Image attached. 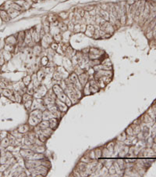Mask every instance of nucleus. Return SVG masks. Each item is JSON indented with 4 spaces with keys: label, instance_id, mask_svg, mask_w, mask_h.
Returning a JSON list of instances; mask_svg holds the SVG:
<instances>
[{
    "label": "nucleus",
    "instance_id": "f257e3e1",
    "mask_svg": "<svg viewBox=\"0 0 156 177\" xmlns=\"http://www.w3.org/2000/svg\"><path fill=\"white\" fill-rule=\"evenodd\" d=\"M78 79L82 86H84L90 79V75L87 73V71H83L81 74L78 75Z\"/></svg>",
    "mask_w": 156,
    "mask_h": 177
},
{
    "label": "nucleus",
    "instance_id": "f03ea898",
    "mask_svg": "<svg viewBox=\"0 0 156 177\" xmlns=\"http://www.w3.org/2000/svg\"><path fill=\"white\" fill-rule=\"evenodd\" d=\"M55 103L57 106V108H58V110H59V111H61L62 113H65L66 111H67L69 107L66 104V103H64L63 101L59 100V99H56L55 100Z\"/></svg>",
    "mask_w": 156,
    "mask_h": 177
},
{
    "label": "nucleus",
    "instance_id": "7ed1b4c3",
    "mask_svg": "<svg viewBox=\"0 0 156 177\" xmlns=\"http://www.w3.org/2000/svg\"><path fill=\"white\" fill-rule=\"evenodd\" d=\"M17 38V47L21 48L24 45V38H25V31H20L16 34Z\"/></svg>",
    "mask_w": 156,
    "mask_h": 177
},
{
    "label": "nucleus",
    "instance_id": "20e7f679",
    "mask_svg": "<svg viewBox=\"0 0 156 177\" xmlns=\"http://www.w3.org/2000/svg\"><path fill=\"white\" fill-rule=\"evenodd\" d=\"M33 39H32V36H31V32L29 30L25 31V38H24V45L27 46H32L31 44H33ZM35 44V43H34ZM33 47V46H32Z\"/></svg>",
    "mask_w": 156,
    "mask_h": 177
},
{
    "label": "nucleus",
    "instance_id": "39448f33",
    "mask_svg": "<svg viewBox=\"0 0 156 177\" xmlns=\"http://www.w3.org/2000/svg\"><path fill=\"white\" fill-rule=\"evenodd\" d=\"M5 45H10V46H17V38L16 35H10L7 37L5 39Z\"/></svg>",
    "mask_w": 156,
    "mask_h": 177
},
{
    "label": "nucleus",
    "instance_id": "423d86ee",
    "mask_svg": "<svg viewBox=\"0 0 156 177\" xmlns=\"http://www.w3.org/2000/svg\"><path fill=\"white\" fill-rule=\"evenodd\" d=\"M32 49H33V53H34L35 56H36V57H40V56H41V52H42L43 48L41 46L40 43H37V44H35L34 46L32 47Z\"/></svg>",
    "mask_w": 156,
    "mask_h": 177
},
{
    "label": "nucleus",
    "instance_id": "0eeeda50",
    "mask_svg": "<svg viewBox=\"0 0 156 177\" xmlns=\"http://www.w3.org/2000/svg\"><path fill=\"white\" fill-rule=\"evenodd\" d=\"M94 30H95V26L93 25V24H88L87 25V28H86V31H85V35L88 37H93V35H94Z\"/></svg>",
    "mask_w": 156,
    "mask_h": 177
},
{
    "label": "nucleus",
    "instance_id": "6e6552de",
    "mask_svg": "<svg viewBox=\"0 0 156 177\" xmlns=\"http://www.w3.org/2000/svg\"><path fill=\"white\" fill-rule=\"evenodd\" d=\"M67 81L71 82V83H73V84L77 83V82L79 81V79H78V75L76 74L74 71L71 72L67 77Z\"/></svg>",
    "mask_w": 156,
    "mask_h": 177
},
{
    "label": "nucleus",
    "instance_id": "1a4fd4ad",
    "mask_svg": "<svg viewBox=\"0 0 156 177\" xmlns=\"http://www.w3.org/2000/svg\"><path fill=\"white\" fill-rule=\"evenodd\" d=\"M36 75H37V78H38V82H41L44 79H45V77H46V73H45V71H44V69H38V71L36 72Z\"/></svg>",
    "mask_w": 156,
    "mask_h": 177
},
{
    "label": "nucleus",
    "instance_id": "9d476101",
    "mask_svg": "<svg viewBox=\"0 0 156 177\" xmlns=\"http://www.w3.org/2000/svg\"><path fill=\"white\" fill-rule=\"evenodd\" d=\"M98 14L100 16H101L102 18H103L105 20L109 21V11H107V10H103V9H100L98 11Z\"/></svg>",
    "mask_w": 156,
    "mask_h": 177
},
{
    "label": "nucleus",
    "instance_id": "9b49d317",
    "mask_svg": "<svg viewBox=\"0 0 156 177\" xmlns=\"http://www.w3.org/2000/svg\"><path fill=\"white\" fill-rule=\"evenodd\" d=\"M6 11H7V13L9 16L10 19H13V18L16 17V16H17L18 15H20V13H21L20 11H17V10H16L13 8H10V7H9Z\"/></svg>",
    "mask_w": 156,
    "mask_h": 177
},
{
    "label": "nucleus",
    "instance_id": "f8f14e48",
    "mask_svg": "<svg viewBox=\"0 0 156 177\" xmlns=\"http://www.w3.org/2000/svg\"><path fill=\"white\" fill-rule=\"evenodd\" d=\"M129 147L127 145H122V147L120 148V150L118 153L119 157H124L126 154H128V152H129Z\"/></svg>",
    "mask_w": 156,
    "mask_h": 177
},
{
    "label": "nucleus",
    "instance_id": "ddd939ff",
    "mask_svg": "<svg viewBox=\"0 0 156 177\" xmlns=\"http://www.w3.org/2000/svg\"><path fill=\"white\" fill-rule=\"evenodd\" d=\"M0 18L4 22H8L10 20V17L7 13V11H5L4 9H0Z\"/></svg>",
    "mask_w": 156,
    "mask_h": 177
},
{
    "label": "nucleus",
    "instance_id": "4468645a",
    "mask_svg": "<svg viewBox=\"0 0 156 177\" xmlns=\"http://www.w3.org/2000/svg\"><path fill=\"white\" fill-rule=\"evenodd\" d=\"M48 121H49V127H50V128H51L52 129L55 130V129L58 127V123H59L58 118H52L51 119L48 120Z\"/></svg>",
    "mask_w": 156,
    "mask_h": 177
},
{
    "label": "nucleus",
    "instance_id": "2eb2a0df",
    "mask_svg": "<svg viewBox=\"0 0 156 177\" xmlns=\"http://www.w3.org/2000/svg\"><path fill=\"white\" fill-rule=\"evenodd\" d=\"M52 90H53V92H55V94L56 96H58V95H59L60 93H62L63 92H64V89L63 88H62L60 86V85L59 84H55V85H53V86H52Z\"/></svg>",
    "mask_w": 156,
    "mask_h": 177
},
{
    "label": "nucleus",
    "instance_id": "dca6fc26",
    "mask_svg": "<svg viewBox=\"0 0 156 177\" xmlns=\"http://www.w3.org/2000/svg\"><path fill=\"white\" fill-rule=\"evenodd\" d=\"M52 117V112L49 111L48 109H45L42 111V120H46V121H48L49 119H51Z\"/></svg>",
    "mask_w": 156,
    "mask_h": 177
},
{
    "label": "nucleus",
    "instance_id": "f3484780",
    "mask_svg": "<svg viewBox=\"0 0 156 177\" xmlns=\"http://www.w3.org/2000/svg\"><path fill=\"white\" fill-rule=\"evenodd\" d=\"M39 123H40V121H39L37 118L34 117V116H32V115H30V118H29V120H28L29 125L35 126V125H38Z\"/></svg>",
    "mask_w": 156,
    "mask_h": 177
},
{
    "label": "nucleus",
    "instance_id": "a211bd4d",
    "mask_svg": "<svg viewBox=\"0 0 156 177\" xmlns=\"http://www.w3.org/2000/svg\"><path fill=\"white\" fill-rule=\"evenodd\" d=\"M58 27L60 31H68V24H66L64 21H59V25H58Z\"/></svg>",
    "mask_w": 156,
    "mask_h": 177
},
{
    "label": "nucleus",
    "instance_id": "6ab92c4d",
    "mask_svg": "<svg viewBox=\"0 0 156 177\" xmlns=\"http://www.w3.org/2000/svg\"><path fill=\"white\" fill-rule=\"evenodd\" d=\"M52 132H53V129H52L51 128H50V127H48V128H46V129H41V133L44 134L45 136H47L48 138L52 136Z\"/></svg>",
    "mask_w": 156,
    "mask_h": 177
},
{
    "label": "nucleus",
    "instance_id": "aec40b11",
    "mask_svg": "<svg viewBox=\"0 0 156 177\" xmlns=\"http://www.w3.org/2000/svg\"><path fill=\"white\" fill-rule=\"evenodd\" d=\"M49 61L50 60H49V58L48 57V56H42L40 58V64L41 66H43V67H46Z\"/></svg>",
    "mask_w": 156,
    "mask_h": 177
},
{
    "label": "nucleus",
    "instance_id": "412c9836",
    "mask_svg": "<svg viewBox=\"0 0 156 177\" xmlns=\"http://www.w3.org/2000/svg\"><path fill=\"white\" fill-rule=\"evenodd\" d=\"M17 130L22 134L27 133V132H28V130H29V124L28 125H23L20 126Z\"/></svg>",
    "mask_w": 156,
    "mask_h": 177
},
{
    "label": "nucleus",
    "instance_id": "4be33fe9",
    "mask_svg": "<svg viewBox=\"0 0 156 177\" xmlns=\"http://www.w3.org/2000/svg\"><path fill=\"white\" fill-rule=\"evenodd\" d=\"M52 79L55 81H61V80H63V75H61L58 71H55L53 73V75H52Z\"/></svg>",
    "mask_w": 156,
    "mask_h": 177
},
{
    "label": "nucleus",
    "instance_id": "5701e85b",
    "mask_svg": "<svg viewBox=\"0 0 156 177\" xmlns=\"http://www.w3.org/2000/svg\"><path fill=\"white\" fill-rule=\"evenodd\" d=\"M29 100H33V96L30 95L28 93H24L23 96H22V102L25 103L27 101H29Z\"/></svg>",
    "mask_w": 156,
    "mask_h": 177
},
{
    "label": "nucleus",
    "instance_id": "b1692460",
    "mask_svg": "<svg viewBox=\"0 0 156 177\" xmlns=\"http://www.w3.org/2000/svg\"><path fill=\"white\" fill-rule=\"evenodd\" d=\"M52 36H53L54 41L56 42H58V43L61 42H62V40H63V36H62V35L60 34V32L55 33V34H54Z\"/></svg>",
    "mask_w": 156,
    "mask_h": 177
},
{
    "label": "nucleus",
    "instance_id": "393cba45",
    "mask_svg": "<svg viewBox=\"0 0 156 177\" xmlns=\"http://www.w3.org/2000/svg\"><path fill=\"white\" fill-rule=\"evenodd\" d=\"M9 7H10V8H13V9H16V10H17V11H23L24 9H23V8H22L20 5H19L18 4H16L15 2H11L10 4H9Z\"/></svg>",
    "mask_w": 156,
    "mask_h": 177
},
{
    "label": "nucleus",
    "instance_id": "a878e982",
    "mask_svg": "<svg viewBox=\"0 0 156 177\" xmlns=\"http://www.w3.org/2000/svg\"><path fill=\"white\" fill-rule=\"evenodd\" d=\"M22 82L26 86H27L31 82V75H26L24 76L23 79H22Z\"/></svg>",
    "mask_w": 156,
    "mask_h": 177
},
{
    "label": "nucleus",
    "instance_id": "bb28decb",
    "mask_svg": "<svg viewBox=\"0 0 156 177\" xmlns=\"http://www.w3.org/2000/svg\"><path fill=\"white\" fill-rule=\"evenodd\" d=\"M0 144H1V147H3V148H5V147H9L10 145V142H9V138L8 137L4 138V139L1 141V143H0Z\"/></svg>",
    "mask_w": 156,
    "mask_h": 177
},
{
    "label": "nucleus",
    "instance_id": "cd10ccee",
    "mask_svg": "<svg viewBox=\"0 0 156 177\" xmlns=\"http://www.w3.org/2000/svg\"><path fill=\"white\" fill-rule=\"evenodd\" d=\"M131 127L133 128V134H134V136L139 134L140 132H141V126L140 125H132Z\"/></svg>",
    "mask_w": 156,
    "mask_h": 177
},
{
    "label": "nucleus",
    "instance_id": "c85d7f7f",
    "mask_svg": "<svg viewBox=\"0 0 156 177\" xmlns=\"http://www.w3.org/2000/svg\"><path fill=\"white\" fill-rule=\"evenodd\" d=\"M38 125L40 126V128L41 129L48 128V127H49V121H46V120H42V121H40V123L38 124Z\"/></svg>",
    "mask_w": 156,
    "mask_h": 177
},
{
    "label": "nucleus",
    "instance_id": "c756f323",
    "mask_svg": "<svg viewBox=\"0 0 156 177\" xmlns=\"http://www.w3.org/2000/svg\"><path fill=\"white\" fill-rule=\"evenodd\" d=\"M143 152H144V156H148V157L153 156L154 154H155V152H154V151L152 150V148L146 149L145 151H143Z\"/></svg>",
    "mask_w": 156,
    "mask_h": 177
},
{
    "label": "nucleus",
    "instance_id": "7c9ffc66",
    "mask_svg": "<svg viewBox=\"0 0 156 177\" xmlns=\"http://www.w3.org/2000/svg\"><path fill=\"white\" fill-rule=\"evenodd\" d=\"M144 123L145 124H149V123H152V121H153V119L150 117V115L147 113L144 115Z\"/></svg>",
    "mask_w": 156,
    "mask_h": 177
},
{
    "label": "nucleus",
    "instance_id": "2f4dec72",
    "mask_svg": "<svg viewBox=\"0 0 156 177\" xmlns=\"http://www.w3.org/2000/svg\"><path fill=\"white\" fill-rule=\"evenodd\" d=\"M46 96H48V97L52 98V99H57V96L55 95V92H53L52 88H50V89L47 92Z\"/></svg>",
    "mask_w": 156,
    "mask_h": 177
},
{
    "label": "nucleus",
    "instance_id": "473e14b6",
    "mask_svg": "<svg viewBox=\"0 0 156 177\" xmlns=\"http://www.w3.org/2000/svg\"><path fill=\"white\" fill-rule=\"evenodd\" d=\"M127 138V135L126 133V132H123L122 133H121L118 137H117V140L120 142H124Z\"/></svg>",
    "mask_w": 156,
    "mask_h": 177
},
{
    "label": "nucleus",
    "instance_id": "72a5a7b5",
    "mask_svg": "<svg viewBox=\"0 0 156 177\" xmlns=\"http://www.w3.org/2000/svg\"><path fill=\"white\" fill-rule=\"evenodd\" d=\"M111 154H111V152L108 150V149H107L106 147L103 148L102 157H103V158H109V157H110Z\"/></svg>",
    "mask_w": 156,
    "mask_h": 177
},
{
    "label": "nucleus",
    "instance_id": "f704fd0d",
    "mask_svg": "<svg viewBox=\"0 0 156 177\" xmlns=\"http://www.w3.org/2000/svg\"><path fill=\"white\" fill-rule=\"evenodd\" d=\"M66 98H67V95H66V94L65 93V92H63L62 93H60L59 95L57 96V99H59V100H61V101L64 102V103L66 101Z\"/></svg>",
    "mask_w": 156,
    "mask_h": 177
},
{
    "label": "nucleus",
    "instance_id": "c9c22d12",
    "mask_svg": "<svg viewBox=\"0 0 156 177\" xmlns=\"http://www.w3.org/2000/svg\"><path fill=\"white\" fill-rule=\"evenodd\" d=\"M114 147H115V143H114V142H110V143H108L107 146L105 147H106V148L108 149V150L111 152V154H113V151H114Z\"/></svg>",
    "mask_w": 156,
    "mask_h": 177
},
{
    "label": "nucleus",
    "instance_id": "e433bc0d",
    "mask_svg": "<svg viewBox=\"0 0 156 177\" xmlns=\"http://www.w3.org/2000/svg\"><path fill=\"white\" fill-rule=\"evenodd\" d=\"M38 140H40V141H41L43 143H45L46 140H47V139H48V137L45 136L44 134H42L41 132H40L39 134H38Z\"/></svg>",
    "mask_w": 156,
    "mask_h": 177
},
{
    "label": "nucleus",
    "instance_id": "4c0bfd02",
    "mask_svg": "<svg viewBox=\"0 0 156 177\" xmlns=\"http://www.w3.org/2000/svg\"><path fill=\"white\" fill-rule=\"evenodd\" d=\"M126 133L127 135V136H134V134H133V128L131 126H129L128 128L126 129Z\"/></svg>",
    "mask_w": 156,
    "mask_h": 177
},
{
    "label": "nucleus",
    "instance_id": "58836bf2",
    "mask_svg": "<svg viewBox=\"0 0 156 177\" xmlns=\"http://www.w3.org/2000/svg\"><path fill=\"white\" fill-rule=\"evenodd\" d=\"M77 13L80 15V16L81 18H83V17L85 16L86 11L84 10V9H83V8H80V9H77Z\"/></svg>",
    "mask_w": 156,
    "mask_h": 177
},
{
    "label": "nucleus",
    "instance_id": "ea45409f",
    "mask_svg": "<svg viewBox=\"0 0 156 177\" xmlns=\"http://www.w3.org/2000/svg\"><path fill=\"white\" fill-rule=\"evenodd\" d=\"M59 43L58 42H52L51 44H50V47L49 48H51L52 50H54V51H56L57 50V49L59 48Z\"/></svg>",
    "mask_w": 156,
    "mask_h": 177
},
{
    "label": "nucleus",
    "instance_id": "a19ab883",
    "mask_svg": "<svg viewBox=\"0 0 156 177\" xmlns=\"http://www.w3.org/2000/svg\"><path fill=\"white\" fill-rule=\"evenodd\" d=\"M94 154H95V158L98 159L102 157V151L101 149H96V150H94Z\"/></svg>",
    "mask_w": 156,
    "mask_h": 177
},
{
    "label": "nucleus",
    "instance_id": "79ce46f5",
    "mask_svg": "<svg viewBox=\"0 0 156 177\" xmlns=\"http://www.w3.org/2000/svg\"><path fill=\"white\" fill-rule=\"evenodd\" d=\"M109 173L111 175V176H113L115 174H116V168L114 166V165H111V166L109 168Z\"/></svg>",
    "mask_w": 156,
    "mask_h": 177
},
{
    "label": "nucleus",
    "instance_id": "37998d69",
    "mask_svg": "<svg viewBox=\"0 0 156 177\" xmlns=\"http://www.w3.org/2000/svg\"><path fill=\"white\" fill-rule=\"evenodd\" d=\"M32 103H33V100H29V101H27V102L24 103V106H25L27 110H30L31 108Z\"/></svg>",
    "mask_w": 156,
    "mask_h": 177
},
{
    "label": "nucleus",
    "instance_id": "c03bdc74",
    "mask_svg": "<svg viewBox=\"0 0 156 177\" xmlns=\"http://www.w3.org/2000/svg\"><path fill=\"white\" fill-rule=\"evenodd\" d=\"M69 16V13H66V12H63V13H60L59 14V17L60 19H63V20H65L66 18H67Z\"/></svg>",
    "mask_w": 156,
    "mask_h": 177
},
{
    "label": "nucleus",
    "instance_id": "a18cd8bd",
    "mask_svg": "<svg viewBox=\"0 0 156 177\" xmlns=\"http://www.w3.org/2000/svg\"><path fill=\"white\" fill-rule=\"evenodd\" d=\"M148 114L150 115V117H151L153 120L154 119H155V118H156V114H155V112L153 111V110H152V108H150L149 109V110L148 111Z\"/></svg>",
    "mask_w": 156,
    "mask_h": 177
},
{
    "label": "nucleus",
    "instance_id": "49530a36",
    "mask_svg": "<svg viewBox=\"0 0 156 177\" xmlns=\"http://www.w3.org/2000/svg\"><path fill=\"white\" fill-rule=\"evenodd\" d=\"M116 162H117V164H118V165H119V167L121 168V169H124L125 163H124V161H123V160L119 159V160H118V161H117Z\"/></svg>",
    "mask_w": 156,
    "mask_h": 177
},
{
    "label": "nucleus",
    "instance_id": "de8ad7c7",
    "mask_svg": "<svg viewBox=\"0 0 156 177\" xmlns=\"http://www.w3.org/2000/svg\"><path fill=\"white\" fill-rule=\"evenodd\" d=\"M73 31L74 32H80V24H77L74 25V29H73Z\"/></svg>",
    "mask_w": 156,
    "mask_h": 177
},
{
    "label": "nucleus",
    "instance_id": "09e8293b",
    "mask_svg": "<svg viewBox=\"0 0 156 177\" xmlns=\"http://www.w3.org/2000/svg\"><path fill=\"white\" fill-rule=\"evenodd\" d=\"M156 135V122L154 123L152 128V138H154Z\"/></svg>",
    "mask_w": 156,
    "mask_h": 177
},
{
    "label": "nucleus",
    "instance_id": "8fccbe9b",
    "mask_svg": "<svg viewBox=\"0 0 156 177\" xmlns=\"http://www.w3.org/2000/svg\"><path fill=\"white\" fill-rule=\"evenodd\" d=\"M41 165H44V166H45V167H47V168H48V169H50L51 168V164H50V162H47V161H41Z\"/></svg>",
    "mask_w": 156,
    "mask_h": 177
},
{
    "label": "nucleus",
    "instance_id": "3c124183",
    "mask_svg": "<svg viewBox=\"0 0 156 177\" xmlns=\"http://www.w3.org/2000/svg\"><path fill=\"white\" fill-rule=\"evenodd\" d=\"M65 103H66V104L67 105V106H68L69 107H70V106H72V105H73V103H72V101L70 100V99L68 96H67V98H66Z\"/></svg>",
    "mask_w": 156,
    "mask_h": 177
},
{
    "label": "nucleus",
    "instance_id": "603ef678",
    "mask_svg": "<svg viewBox=\"0 0 156 177\" xmlns=\"http://www.w3.org/2000/svg\"><path fill=\"white\" fill-rule=\"evenodd\" d=\"M152 108V110H153V111L155 112V114H156V106H153Z\"/></svg>",
    "mask_w": 156,
    "mask_h": 177
},
{
    "label": "nucleus",
    "instance_id": "864d4df0",
    "mask_svg": "<svg viewBox=\"0 0 156 177\" xmlns=\"http://www.w3.org/2000/svg\"><path fill=\"white\" fill-rule=\"evenodd\" d=\"M154 143H156V135H155V136L154 137Z\"/></svg>",
    "mask_w": 156,
    "mask_h": 177
},
{
    "label": "nucleus",
    "instance_id": "5fc2aeb1",
    "mask_svg": "<svg viewBox=\"0 0 156 177\" xmlns=\"http://www.w3.org/2000/svg\"><path fill=\"white\" fill-rule=\"evenodd\" d=\"M1 68H2V66H1V65H0V69H1Z\"/></svg>",
    "mask_w": 156,
    "mask_h": 177
},
{
    "label": "nucleus",
    "instance_id": "6e6d98bb",
    "mask_svg": "<svg viewBox=\"0 0 156 177\" xmlns=\"http://www.w3.org/2000/svg\"></svg>",
    "mask_w": 156,
    "mask_h": 177
}]
</instances>
